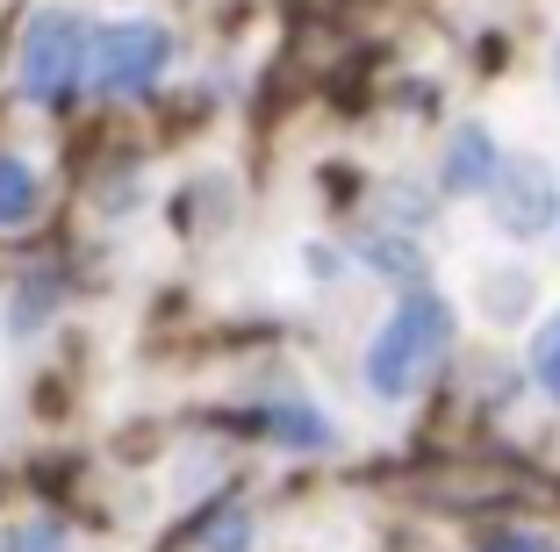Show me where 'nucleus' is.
I'll return each mask as SVG.
<instances>
[{
  "instance_id": "nucleus-1",
  "label": "nucleus",
  "mask_w": 560,
  "mask_h": 552,
  "mask_svg": "<svg viewBox=\"0 0 560 552\" xmlns=\"http://www.w3.org/2000/svg\"><path fill=\"white\" fill-rule=\"evenodd\" d=\"M445 338H453L445 302L439 294H410V302L374 330V344H366V388H374L381 402H402V395L417 388V374L445 352Z\"/></svg>"
},
{
  "instance_id": "nucleus-2",
  "label": "nucleus",
  "mask_w": 560,
  "mask_h": 552,
  "mask_svg": "<svg viewBox=\"0 0 560 552\" xmlns=\"http://www.w3.org/2000/svg\"><path fill=\"white\" fill-rule=\"evenodd\" d=\"M80 72H86V30H80V15L44 8V15L22 30V94L44 101V108H58V101L80 86Z\"/></svg>"
},
{
  "instance_id": "nucleus-3",
  "label": "nucleus",
  "mask_w": 560,
  "mask_h": 552,
  "mask_svg": "<svg viewBox=\"0 0 560 552\" xmlns=\"http://www.w3.org/2000/svg\"><path fill=\"white\" fill-rule=\"evenodd\" d=\"M165 58H173V36H165L159 22H108V30L86 44V80H94L101 94H144L165 72Z\"/></svg>"
},
{
  "instance_id": "nucleus-4",
  "label": "nucleus",
  "mask_w": 560,
  "mask_h": 552,
  "mask_svg": "<svg viewBox=\"0 0 560 552\" xmlns=\"http://www.w3.org/2000/svg\"><path fill=\"white\" fill-rule=\"evenodd\" d=\"M489 209L503 230H517V237H532V230H546V215H553V179H546L539 158H503L489 173Z\"/></svg>"
},
{
  "instance_id": "nucleus-5",
  "label": "nucleus",
  "mask_w": 560,
  "mask_h": 552,
  "mask_svg": "<svg viewBox=\"0 0 560 552\" xmlns=\"http://www.w3.org/2000/svg\"><path fill=\"white\" fill-rule=\"evenodd\" d=\"M44 215V179H36L30 158H15V151H0V230H22Z\"/></svg>"
},
{
  "instance_id": "nucleus-6",
  "label": "nucleus",
  "mask_w": 560,
  "mask_h": 552,
  "mask_svg": "<svg viewBox=\"0 0 560 552\" xmlns=\"http://www.w3.org/2000/svg\"><path fill=\"white\" fill-rule=\"evenodd\" d=\"M489 173H495V144L481 130H460V144L445 158V179H453V187H489Z\"/></svg>"
},
{
  "instance_id": "nucleus-7",
  "label": "nucleus",
  "mask_w": 560,
  "mask_h": 552,
  "mask_svg": "<svg viewBox=\"0 0 560 552\" xmlns=\"http://www.w3.org/2000/svg\"><path fill=\"white\" fill-rule=\"evenodd\" d=\"M532 380L546 388V402H560V309L539 324V338H532Z\"/></svg>"
},
{
  "instance_id": "nucleus-8",
  "label": "nucleus",
  "mask_w": 560,
  "mask_h": 552,
  "mask_svg": "<svg viewBox=\"0 0 560 552\" xmlns=\"http://www.w3.org/2000/svg\"><path fill=\"white\" fill-rule=\"evenodd\" d=\"M0 552H66V531L58 524H22L15 538H0Z\"/></svg>"
},
{
  "instance_id": "nucleus-9",
  "label": "nucleus",
  "mask_w": 560,
  "mask_h": 552,
  "mask_svg": "<svg viewBox=\"0 0 560 552\" xmlns=\"http://www.w3.org/2000/svg\"><path fill=\"white\" fill-rule=\"evenodd\" d=\"M481 552H553L546 538H525V531H495V538H481Z\"/></svg>"
},
{
  "instance_id": "nucleus-10",
  "label": "nucleus",
  "mask_w": 560,
  "mask_h": 552,
  "mask_svg": "<svg viewBox=\"0 0 560 552\" xmlns=\"http://www.w3.org/2000/svg\"><path fill=\"white\" fill-rule=\"evenodd\" d=\"M553 72H560V50H553Z\"/></svg>"
}]
</instances>
